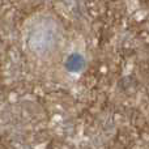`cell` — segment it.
Masks as SVG:
<instances>
[{"mask_svg": "<svg viewBox=\"0 0 149 149\" xmlns=\"http://www.w3.org/2000/svg\"><path fill=\"white\" fill-rule=\"evenodd\" d=\"M24 45L29 55L41 62L54 60L64 46V29L51 13H38L24 28Z\"/></svg>", "mask_w": 149, "mask_h": 149, "instance_id": "6da1fadb", "label": "cell"}]
</instances>
